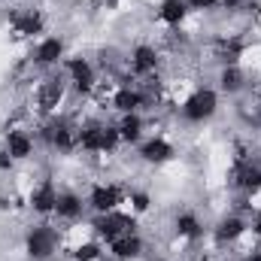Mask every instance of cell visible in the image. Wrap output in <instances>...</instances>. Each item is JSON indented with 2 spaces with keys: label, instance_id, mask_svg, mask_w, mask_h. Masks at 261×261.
<instances>
[{
  "label": "cell",
  "instance_id": "obj_5",
  "mask_svg": "<svg viewBox=\"0 0 261 261\" xmlns=\"http://www.w3.org/2000/svg\"><path fill=\"white\" fill-rule=\"evenodd\" d=\"M134 158L143 164V167H170L176 158H179V149L173 143V137L167 134H146V140L134 149Z\"/></svg>",
  "mask_w": 261,
  "mask_h": 261
},
{
  "label": "cell",
  "instance_id": "obj_4",
  "mask_svg": "<svg viewBox=\"0 0 261 261\" xmlns=\"http://www.w3.org/2000/svg\"><path fill=\"white\" fill-rule=\"evenodd\" d=\"M67 55H70V43H67L64 34H46L31 46L28 64L34 70H40V73H52V70H61Z\"/></svg>",
  "mask_w": 261,
  "mask_h": 261
},
{
  "label": "cell",
  "instance_id": "obj_3",
  "mask_svg": "<svg viewBox=\"0 0 261 261\" xmlns=\"http://www.w3.org/2000/svg\"><path fill=\"white\" fill-rule=\"evenodd\" d=\"M85 203H88V216H103V213L125 210L128 186L122 179H113V176H97L85 186Z\"/></svg>",
  "mask_w": 261,
  "mask_h": 261
},
{
  "label": "cell",
  "instance_id": "obj_2",
  "mask_svg": "<svg viewBox=\"0 0 261 261\" xmlns=\"http://www.w3.org/2000/svg\"><path fill=\"white\" fill-rule=\"evenodd\" d=\"M222 113V94L216 85H195L179 103H176V119L179 125H210Z\"/></svg>",
  "mask_w": 261,
  "mask_h": 261
},
{
  "label": "cell",
  "instance_id": "obj_12",
  "mask_svg": "<svg viewBox=\"0 0 261 261\" xmlns=\"http://www.w3.org/2000/svg\"><path fill=\"white\" fill-rule=\"evenodd\" d=\"M246 261H261V243H255V246L246 252Z\"/></svg>",
  "mask_w": 261,
  "mask_h": 261
},
{
  "label": "cell",
  "instance_id": "obj_11",
  "mask_svg": "<svg viewBox=\"0 0 261 261\" xmlns=\"http://www.w3.org/2000/svg\"><path fill=\"white\" fill-rule=\"evenodd\" d=\"M186 3H189L192 15H213L222 6V0H186Z\"/></svg>",
  "mask_w": 261,
  "mask_h": 261
},
{
  "label": "cell",
  "instance_id": "obj_10",
  "mask_svg": "<svg viewBox=\"0 0 261 261\" xmlns=\"http://www.w3.org/2000/svg\"><path fill=\"white\" fill-rule=\"evenodd\" d=\"M116 128H119V137H122V146L125 149H137L146 140V134H149V119L143 113L116 116Z\"/></svg>",
  "mask_w": 261,
  "mask_h": 261
},
{
  "label": "cell",
  "instance_id": "obj_7",
  "mask_svg": "<svg viewBox=\"0 0 261 261\" xmlns=\"http://www.w3.org/2000/svg\"><path fill=\"white\" fill-rule=\"evenodd\" d=\"M149 252V237L137 228L128 234H119L116 240L107 243V255L113 261H143Z\"/></svg>",
  "mask_w": 261,
  "mask_h": 261
},
{
  "label": "cell",
  "instance_id": "obj_13",
  "mask_svg": "<svg viewBox=\"0 0 261 261\" xmlns=\"http://www.w3.org/2000/svg\"><path fill=\"white\" fill-rule=\"evenodd\" d=\"M219 261H246V255H237V252H228V255H222Z\"/></svg>",
  "mask_w": 261,
  "mask_h": 261
},
{
  "label": "cell",
  "instance_id": "obj_8",
  "mask_svg": "<svg viewBox=\"0 0 261 261\" xmlns=\"http://www.w3.org/2000/svg\"><path fill=\"white\" fill-rule=\"evenodd\" d=\"M252 88V76L243 64H225L216 67V91L225 97H240L243 91Z\"/></svg>",
  "mask_w": 261,
  "mask_h": 261
},
{
  "label": "cell",
  "instance_id": "obj_1",
  "mask_svg": "<svg viewBox=\"0 0 261 261\" xmlns=\"http://www.w3.org/2000/svg\"><path fill=\"white\" fill-rule=\"evenodd\" d=\"M21 252L28 261H52L64 252V228L52 219H40L21 234Z\"/></svg>",
  "mask_w": 261,
  "mask_h": 261
},
{
  "label": "cell",
  "instance_id": "obj_6",
  "mask_svg": "<svg viewBox=\"0 0 261 261\" xmlns=\"http://www.w3.org/2000/svg\"><path fill=\"white\" fill-rule=\"evenodd\" d=\"M82 219H88L85 192H79V189H73V186H61L52 222H58V225H73V222H82Z\"/></svg>",
  "mask_w": 261,
  "mask_h": 261
},
{
  "label": "cell",
  "instance_id": "obj_9",
  "mask_svg": "<svg viewBox=\"0 0 261 261\" xmlns=\"http://www.w3.org/2000/svg\"><path fill=\"white\" fill-rule=\"evenodd\" d=\"M155 21L164 28V31H179L192 21V9L186 0H158L155 6Z\"/></svg>",
  "mask_w": 261,
  "mask_h": 261
}]
</instances>
